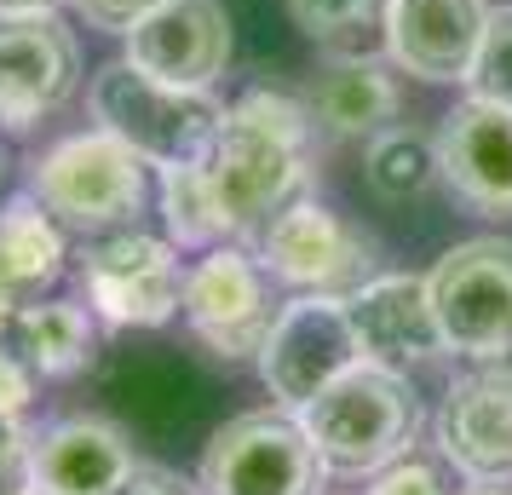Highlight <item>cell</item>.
I'll list each match as a JSON object with an SVG mask.
<instances>
[{"instance_id":"obj_1","label":"cell","mask_w":512,"mask_h":495,"mask_svg":"<svg viewBox=\"0 0 512 495\" xmlns=\"http://www.w3.org/2000/svg\"><path fill=\"white\" fill-rule=\"evenodd\" d=\"M208 179L225 236H259L311 179V104L288 93H248L225 110L208 150Z\"/></svg>"},{"instance_id":"obj_2","label":"cell","mask_w":512,"mask_h":495,"mask_svg":"<svg viewBox=\"0 0 512 495\" xmlns=\"http://www.w3.org/2000/svg\"><path fill=\"white\" fill-rule=\"evenodd\" d=\"M300 426L311 432L317 455L328 461V472H380L397 455H409L420 432V398L403 380V369L392 363H351L346 375L323 386L317 398L300 409Z\"/></svg>"},{"instance_id":"obj_3","label":"cell","mask_w":512,"mask_h":495,"mask_svg":"<svg viewBox=\"0 0 512 495\" xmlns=\"http://www.w3.org/2000/svg\"><path fill=\"white\" fill-rule=\"evenodd\" d=\"M87 104H93L98 127L116 133L121 144H133L150 167L208 162L213 139L225 127V104L213 98V87H173L127 58L93 75Z\"/></svg>"},{"instance_id":"obj_4","label":"cell","mask_w":512,"mask_h":495,"mask_svg":"<svg viewBox=\"0 0 512 495\" xmlns=\"http://www.w3.org/2000/svg\"><path fill=\"white\" fill-rule=\"evenodd\" d=\"M144 156L133 144H121L116 133H75L58 139L47 156H35L29 167V196L64 225L81 236H104L133 225L150 202V179H144Z\"/></svg>"},{"instance_id":"obj_5","label":"cell","mask_w":512,"mask_h":495,"mask_svg":"<svg viewBox=\"0 0 512 495\" xmlns=\"http://www.w3.org/2000/svg\"><path fill=\"white\" fill-rule=\"evenodd\" d=\"M328 461L294 409H248L225 421L202 449L196 490L202 495H317Z\"/></svg>"},{"instance_id":"obj_6","label":"cell","mask_w":512,"mask_h":495,"mask_svg":"<svg viewBox=\"0 0 512 495\" xmlns=\"http://www.w3.org/2000/svg\"><path fill=\"white\" fill-rule=\"evenodd\" d=\"M432 311H438L443 346L472 363H507L512 357V242L507 236H472L455 242L432 271Z\"/></svg>"},{"instance_id":"obj_7","label":"cell","mask_w":512,"mask_h":495,"mask_svg":"<svg viewBox=\"0 0 512 495\" xmlns=\"http://www.w3.org/2000/svg\"><path fill=\"white\" fill-rule=\"evenodd\" d=\"M185 271L167 236H144L139 225L104 231L81 260L87 311L110 329H167L185 311Z\"/></svg>"},{"instance_id":"obj_8","label":"cell","mask_w":512,"mask_h":495,"mask_svg":"<svg viewBox=\"0 0 512 495\" xmlns=\"http://www.w3.org/2000/svg\"><path fill=\"white\" fill-rule=\"evenodd\" d=\"M254 363H259V380H265L271 403L300 415L323 386H334L351 363H363L346 300H334V294H294V300H282L277 323H271Z\"/></svg>"},{"instance_id":"obj_9","label":"cell","mask_w":512,"mask_h":495,"mask_svg":"<svg viewBox=\"0 0 512 495\" xmlns=\"http://www.w3.org/2000/svg\"><path fill=\"white\" fill-rule=\"evenodd\" d=\"M259 265L300 294H334V300H346L369 277H380L374 271V236H363L357 225H346L334 208L311 202V196L288 202L259 231Z\"/></svg>"},{"instance_id":"obj_10","label":"cell","mask_w":512,"mask_h":495,"mask_svg":"<svg viewBox=\"0 0 512 495\" xmlns=\"http://www.w3.org/2000/svg\"><path fill=\"white\" fill-rule=\"evenodd\" d=\"M271 271L259 265V254L242 248H208L202 260L185 271V323L190 334L225 363L259 357L265 334L277 323V300H271Z\"/></svg>"},{"instance_id":"obj_11","label":"cell","mask_w":512,"mask_h":495,"mask_svg":"<svg viewBox=\"0 0 512 495\" xmlns=\"http://www.w3.org/2000/svg\"><path fill=\"white\" fill-rule=\"evenodd\" d=\"M81 81V47L58 12H0V127L29 133Z\"/></svg>"},{"instance_id":"obj_12","label":"cell","mask_w":512,"mask_h":495,"mask_svg":"<svg viewBox=\"0 0 512 495\" xmlns=\"http://www.w3.org/2000/svg\"><path fill=\"white\" fill-rule=\"evenodd\" d=\"M438 449L466 484H512V369L478 363L443 392Z\"/></svg>"},{"instance_id":"obj_13","label":"cell","mask_w":512,"mask_h":495,"mask_svg":"<svg viewBox=\"0 0 512 495\" xmlns=\"http://www.w3.org/2000/svg\"><path fill=\"white\" fill-rule=\"evenodd\" d=\"M121 58L173 87H213L231 64V18L219 0H162L127 29Z\"/></svg>"},{"instance_id":"obj_14","label":"cell","mask_w":512,"mask_h":495,"mask_svg":"<svg viewBox=\"0 0 512 495\" xmlns=\"http://www.w3.org/2000/svg\"><path fill=\"white\" fill-rule=\"evenodd\" d=\"M438 167L455 202L501 219L512 213V110L489 98L455 104L438 127Z\"/></svg>"},{"instance_id":"obj_15","label":"cell","mask_w":512,"mask_h":495,"mask_svg":"<svg viewBox=\"0 0 512 495\" xmlns=\"http://www.w3.org/2000/svg\"><path fill=\"white\" fill-rule=\"evenodd\" d=\"M489 6L484 0H392L386 12V52L397 70L420 81H466L484 47Z\"/></svg>"},{"instance_id":"obj_16","label":"cell","mask_w":512,"mask_h":495,"mask_svg":"<svg viewBox=\"0 0 512 495\" xmlns=\"http://www.w3.org/2000/svg\"><path fill=\"white\" fill-rule=\"evenodd\" d=\"M346 311H351V329H357V346L374 363L409 369V363H432L438 352H449L426 277H403V271L369 277L357 294H346Z\"/></svg>"},{"instance_id":"obj_17","label":"cell","mask_w":512,"mask_h":495,"mask_svg":"<svg viewBox=\"0 0 512 495\" xmlns=\"http://www.w3.org/2000/svg\"><path fill=\"white\" fill-rule=\"evenodd\" d=\"M29 467H35V484H47L58 495H104L139 461H133V444L116 421L70 415V421H52L35 432Z\"/></svg>"},{"instance_id":"obj_18","label":"cell","mask_w":512,"mask_h":495,"mask_svg":"<svg viewBox=\"0 0 512 495\" xmlns=\"http://www.w3.org/2000/svg\"><path fill=\"white\" fill-rule=\"evenodd\" d=\"M311 121L334 139H374L397 121V81L374 58H334L311 87Z\"/></svg>"},{"instance_id":"obj_19","label":"cell","mask_w":512,"mask_h":495,"mask_svg":"<svg viewBox=\"0 0 512 495\" xmlns=\"http://www.w3.org/2000/svg\"><path fill=\"white\" fill-rule=\"evenodd\" d=\"M64 260H70L64 225L35 196H12L0 208V300L12 306L35 300L47 283H58Z\"/></svg>"},{"instance_id":"obj_20","label":"cell","mask_w":512,"mask_h":495,"mask_svg":"<svg viewBox=\"0 0 512 495\" xmlns=\"http://www.w3.org/2000/svg\"><path fill=\"white\" fill-rule=\"evenodd\" d=\"M12 340H18V357L41 380H75L98 357V317L75 300H24Z\"/></svg>"},{"instance_id":"obj_21","label":"cell","mask_w":512,"mask_h":495,"mask_svg":"<svg viewBox=\"0 0 512 495\" xmlns=\"http://www.w3.org/2000/svg\"><path fill=\"white\" fill-rule=\"evenodd\" d=\"M443 179L438 167V133H420V127H380L363 150V185L386 202V208H403V202H420L426 190Z\"/></svg>"},{"instance_id":"obj_22","label":"cell","mask_w":512,"mask_h":495,"mask_svg":"<svg viewBox=\"0 0 512 495\" xmlns=\"http://www.w3.org/2000/svg\"><path fill=\"white\" fill-rule=\"evenodd\" d=\"M162 225H167V242L173 248H219L225 236V213H219V196H213V179L202 162H185V167H162Z\"/></svg>"},{"instance_id":"obj_23","label":"cell","mask_w":512,"mask_h":495,"mask_svg":"<svg viewBox=\"0 0 512 495\" xmlns=\"http://www.w3.org/2000/svg\"><path fill=\"white\" fill-rule=\"evenodd\" d=\"M288 12H294V24H300L311 41H323V47H351V41H363L369 29L386 35L392 0H288Z\"/></svg>"},{"instance_id":"obj_24","label":"cell","mask_w":512,"mask_h":495,"mask_svg":"<svg viewBox=\"0 0 512 495\" xmlns=\"http://www.w3.org/2000/svg\"><path fill=\"white\" fill-rule=\"evenodd\" d=\"M466 87H472V98H489V104L512 110V6L489 12L484 47H478V64L466 75Z\"/></svg>"},{"instance_id":"obj_25","label":"cell","mask_w":512,"mask_h":495,"mask_svg":"<svg viewBox=\"0 0 512 495\" xmlns=\"http://www.w3.org/2000/svg\"><path fill=\"white\" fill-rule=\"evenodd\" d=\"M363 495H449V484H443V472L426 461V455H397L392 467L374 472V484Z\"/></svg>"},{"instance_id":"obj_26","label":"cell","mask_w":512,"mask_h":495,"mask_svg":"<svg viewBox=\"0 0 512 495\" xmlns=\"http://www.w3.org/2000/svg\"><path fill=\"white\" fill-rule=\"evenodd\" d=\"M75 12L87 18L93 29H110V35H127V29L139 24V18H150L162 0H70Z\"/></svg>"},{"instance_id":"obj_27","label":"cell","mask_w":512,"mask_h":495,"mask_svg":"<svg viewBox=\"0 0 512 495\" xmlns=\"http://www.w3.org/2000/svg\"><path fill=\"white\" fill-rule=\"evenodd\" d=\"M35 369H29L18 352L0 357V415H24L29 403H35Z\"/></svg>"},{"instance_id":"obj_28","label":"cell","mask_w":512,"mask_h":495,"mask_svg":"<svg viewBox=\"0 0 512 495\" xmlns=\"http://www.w3.org/2000/svg\"><path fill=\"white\" fill-rule=\"evenodd\" d=\"M104 495H190V484L173 478V472H162V467H133L116 490H104Z\"/></svg>"},{"instance_id":"obj_29","label":"cell","mask_w":512,"mask_h":495,"mask_svg":"<svg viewBox=\"0 0 512 495\" xmlns=\"http://www.w3.org/2000/svg\"><path fill=\"white\" fill-rule=\"evenodd\" d=\"M29 484H35L29 455H0V495H24Z\"/></svg>"},{"instance_id":"obj_30","label":"cell","mask_w":512,"mask_h":495,"mask_svg":"<svg viewBox=\"0 0 512 495\" xmlns=\"http://www.w3.org/2000/svg\"><path fill=\"white\" fill-rule=\"evenodd\" d=\"M35 432H29L24 415H0V455H29Z\"/></svg>"},{"instance_id":"obj_31","label":"cell","mask_w":512,"mask_h":495,"mask_svg":"<svg viewBox=\"0 0 512 495\" xmlns=\"http://www.w3.org/2000/svg\"><path fill=\"white\" fill-rule=\"evenodd\" d=\"M12 323H18V306H12V300H0V357L18 352V340H12Z\"/></svg>"},{"instance_id":"obj_32","label":"cell","mask_w":512,"mask_h":495,"mask_svg":"<svg viewBox=\"0 0 512 495\" xmlns=\"http://www.w3.org/2000/svg\"><path fill=\"white\" fill-rule=\"evenodd\" d=\"M64 0H0V12H58Z\"/></svg>"},{"instance_id":"obj_33","label":"cell","mask_w":512,"mask_h":495,"mask_svg":"<svg viewBox=\"0 0 512 495\" xmlns=\"http://www.w3.org/2000/svg\"><path fill=\"white\" fill-rule=\"evenodd\" d=\"M466 495H507L501 484H478V490H466Z\"/></svg>"},{"instance_id":"obj_34","label":"cell","mask_w":512,"mask_h":495,"mask_svg":"<svg viewBox=\"0 0 512 495\" xmlns=\"http://www.w3.org/2000/svg\"><path fill=\"white\" fill-rule=\"evenodd\" d=\"M24 495H58V490H47V484H29V490Z\"/></svg>"},{"instance_id":"obj_35","label":"cell","mask_w":512,"mask_h":495,"mask_svg":"<svg viewBox=\"0 0 512 495\" xmlns=\"http://www.w3.org/2000/svg\"><path fill=\"white\" fill-rule=\"evenodd\" d=\"M0 173H6V150H0Z\"/></svg>"}]
</instances>
